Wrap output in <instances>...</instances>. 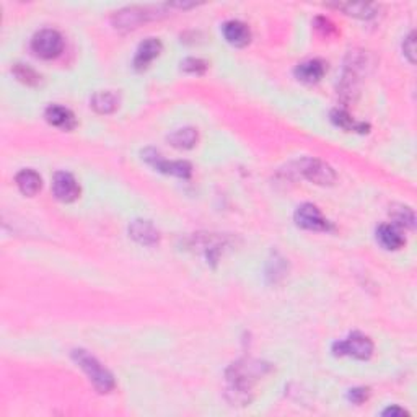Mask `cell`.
Returning a JSON list of instances; mask_svg holds the SVG:
<instances>
[{
  "instance_id": "1",
  "label": "cell",
  "mask_w": 417,
  "mask_h": 417,
  "mask_svg": "<svg viewBox=\"0 0 417 417\" xmlns=\"http://www.w3.org/2000/svg\"><path fill=\"white\" fill-rule=\"evenodd\" d=\"M266 368V363L254 362V360H241L231 365L227 370V382H229V391L235 395V401H250L248 395L251 393V386Z\"/></svg>"
},
{
  "instance_id": "2",
  "label": "cell",
  "mask_w": 417,
  "mask_h": 417,
  "mask_svg": "<svg viewBox=\"0 0 417 417\" xmlns=\"http://www.w3.org/2000/svg\"><path fill=\"white\" fill-rule=\"evenodd\" d=\"M72 359L82 370L87 373L90 382L97 388L99 393H110L115 388V378L101 363L98 362L93 355H90L87 350L77 349L72 352Z\"/></svg>"
},
{
  "instance_id": "3",
  "label": "cell",
  "mask_w": 417,
  "mask_h": 417,
  "mask_svg": "<svg viewBox=\"0 0 417 417\" xmlns=\"http://www.w3.org/2000/svg\"><path fill=\"white\" fill-rule=\"evenodd\" d=\"M368 60L367 54H363V51H350L345 60L343 82H341V97L350 101L352 95L357 93V85L360 82V77L365 75V69H367Z\"/></svg>"
},
{
  "instance_id": "4",
  "label": "cell",
  "mask_w": 417,
  "mask_h": 417,
  "mask_svg": "<svg viewBox=\"0 0 417 417\" xmlns=\"http://www.w3.org/2000/svg\"><path fill=\"white\" fill-rule=\"evenodd\" d=\"M160 13H156V8H150V7H127L122 8V10L116 12L113 15L111 22L115 25L116 30L121 31H131L139 28L142 23L149 22V20H155L158 18Z\"/></svg>"
},
{
  "instance_id": "5",
  "label": "cell",
  "mask_w": 417,
  "mask_h": 417,
  "mask_svg": "<svg viewBox=\"0 0 417 417\" xmlns=\"http://www.w3.org/2000/svg\"><path fill=\"white\" fill-rule=\"evenodd\" d=\"M333 352L334 355H339V357L341 355H349V357L359 360H367L370 359L373 354V343L367 336L360 333H352L348 339L334 343Z\"/></svg>"
},
{
  "instance_id": "6",
  "label": "cell",
  "mask_w": 417,
  "mask_h": 417,
  "mask_svg": "<svg viewBox=\"0 0 417 417\" xmlns=\"http://www.w3.org/2000/svg\"><path fill=\"white\" fill-rule=\"evenodd\" d=\"M31 49L38 58L54 59L64 49V40L56 30H41L31 40Z\"/></svg>"
},
{
  "instance_id": "7",
  "label": "cell",
  "mask_w": 417,
  "mask_h": 417,
  "mask_svg": "<svg viewBox=\"0 0 417 417\" xmlns=\"http://www.w3.org/2000/svg\"><path fill=\"white\" fill-rule=\"evenodd\" d=\"M297 173L302 174L308 181L320 184V186H329L336 181L334 170L325 162L316 158H305L297 163Z\"/></svg>"
},
{
  "instance_id": "8",
  "label": "cell",
  "mask_w": 417,
  "mask_h": 417,
  "mask_svg": "<svg viewBox=\"0 0 417 417\" xmlns=\"http://www.w3.org/2000/svg\"><path fill=\"white\" fill-rule=\"evenodd\" d=\"M142 156H144L145 162H149L152 167L162 173L173 174V177H178V178H189L193 173L191 165L188 162H183V160H178V162H168V160L162 158V155L154 149H147L145 152H142Z\"/></svg>"
},
{
  "instance_id": "9",
  "label": "cell",
  "mask_w": 417,
  "mask_h": 417,
  "mask_svg": "<svg viewBox=\"0 0 417 417\" xmlns=\"http://www.w3.org/2000/svg\"><path fill=\"white\" fill-rule=\"evenodd\" d=\"M295 224L300 229L311 230V231H328L333 229L328 220L325 219V215L321 214V211L313 204H303L295 211Z\"/></svg>"
},
{
  "instance_id": "10",
  "label": "cell",
  "mask_w": 417,
  "mask_h": 417,
  "mask_svg": "<svg viewBox=\"0 0 417 417\" xmlns=\"http://www.w3.org/2000/svg\"><path fill=\"white\" fill-rule=\"evenodd\" d=\"M52 193L60 202H74L80 196V186L70 173L58 172L52 179Z\"/></svg>"
},
{
  "instance_id": "11",
  "label": "cell",
  "mask_w": 417,
  "mask_h": 417,
  "mask_svg": "<svg viewBox=\"0 0 417 417\" xmlns=\"http://www.w3.org/2000/svg\"><path fill=\"white\" fill-rule=\"evenodd\" d=\"M163 46L162 41L156 40V38H147L144 42H140V46L137 47L136 58H134V67L137 70H144L154 63L162 52Z\"/></svg>"
},
{
  "instance_id": "12",
  "label": "cell",
  "mask_w": 417,
  "mask_h": 417,
  "mask_svg": "<svg viewBox=\"0 0 417 417\" xmlns=\"http://www.w3.org/2000/svg\"><path fill=\"white\" fill-rule=\"evenodd\" d=\"M46 121L49 122L51 126L59 127L63 131H72L75 126H77V120H75V115L69 108L60 106V104H51L47 106V110L44 113Z\"/></svg>"
},
{
  "instance_id": "13",
  "label": "cell",
  "mask_w": 417,
  "mask_h": 417,
  "mask_svg": "<svg viewBox=\"0 0 417 417\" xmlns=\"http://www.w3.org/2000/svg\"><path fill=\"white\" fill-rule=\"evenodd\" d=\"M222 33H224L227 42H230V44L235 47H243L248 44L251 40V31L248 25L240 20H230L224 23Z\"/></svg>"
},
{
  "instance_id": "14",
  "label": "cell",
  "mask_w": 417,
  "mask_h": 417,
  "mask_svg": "<svg viewBox=\"0 0 417 417\" xmlns=\"http://www.w3.org/2000/svg\"><path fill=\"white\" fill-rule=\"evenodd\" d=\"M326 74V64L320 59L305 60L295 67V77L303 83H318Z\"/></svg>"
},
{
  "instance_id": "15",
  "label": "cell",
  "mask_w": 417,
  "mask_h": 417,
  "mask_svg": "<svg viewBox=\"0 0 417 417\" xmlns=\"http://www.w3.org/2000/svg\"><path fill=\"white\" fill-rule=\"evenodd\" d=\"M131 238H134L139 245L144 246H154L158 243L160 235L158 230L155 229L150 222L147 220H134L129 227Z\"/></svg>"
},
{
  "instance_id": "16",
  "label": "cell",
  "mask_w": 417,
  "mask_h": 417,
  "mask_svg": "<svg viewBox=\"0 0 417 417\" xmlns=\"http://www.w3.org/2000/svg\"><path fill=\"white\" fill-rule=\"evenodd\" d=\"M377 240L385 250L396 251L406 243L404 236H402L400 227L395 224H383L377 230Z\"/></svg>"
},
{
  "instance_id": "17",
  "label": "cell",
  "mask_w": 417,
  "mask_h": 417,
  "mask_svg": "<svg viewBox=\"0 0 417 417\" xmlns=\"http://www.w3.org/2000/svg\"><path fill=\"white\" fill-rule=\"evenodd\" d=\"M90 104L99 115H111L120 108V97L113 92H98L90 99Z\"/></svg>"
},
{
  "instance_id": "18",
  "label": "cell",
  "mask_w": 417,
  "mask_h": 417,
  "mask_svg": "<svg viewBox=\"0 0 417 417\" xmlns=\"http://www.w3.org/2000/svg\"><path fill=\"white\" fill-rule=\"evenodd\" d=\"M17 186L25 196H35L41 189V177L35 170H22L15 178Z\"/></svg>"
},
{
  "instance_id": "19",
  "label": "cell",
  "mask_w": 417,
  "mask_h": 417,
  "mask_svg": "<svg viewBox=\"0 0 417 417\" xmlns=\"http://www.w3.org/2000/svg\"><path fill=\"white\" fill-rule=\"evenodd\" d=\"M331 121H333L338 127H341V129L348 132H360V134L368 132V124L354 121V117L350 116L349 113H345L344 110H334L331 113Z\"/></svg>"
},
{
  "instance_id": "20",
  "label": "cell",
  "mask_w": 417,
  "mask_h": 417,
  "mask_svg": "<svg viewBox=\"0 0 417 417\" xmlns=\"http://www.w3.org/2000/svg\"><path fill=\"white\" fill-rule=\"evenodd\" d=\"M333 7L339 8V10H343L350 17L362 18V20L373 18L377 15V10H378V7L373 6V3H336Z\"/></svg>"
},
{
  "instance_id": "21",
  "label": "cell",
  "mask_w": 417,
  "mask_h": 417,
  "mask_svg": "<svg viewBox=\"0 0 417 417\" xmlns=\"http://www.w3.org/2000/svg\"><path fill=\"white\" fill-rule=\"evenodd\" d=\"M197 131L194 127H184L170 134L168 142L177 149H193L197 144Z\"/></svg>"
},
{
  "instance_id": "22",
  "label": "cell",
  "mask_w": 417,
  "mask_h": 417,
  "mask_svg": "<svg viewBox=\"0 0 417 417\" xmlns=\"http://www.w3.org/2000/svg\"><path fill=\"white\" fill-rule=\"evenodd\" d=\"M12 72L18 80H20L22 83L30 85V87H36V85H40V82H41V77L36 74V70H33L30 67V65L15 64L13 65Z\"/></svg>"
},
{
  "instance_id": "23",
  "label": "cell",
  "mask_w": 417,
  "mask_h": 417,
  "mask_svg": "<svg viewBox=\"0 0 417 417\" xmlns=\"http://www.w3.org/2000/svg\"><path fill=\"white\" fill-rule=\"evenodd\" d=\"M391 217L395 220V225L400 229H414L416 225V217L412 208L409 207H398L391 211Z\"/></svg>"
},
{
  "instance_id": "24",
  "label": "cell",
  "mask_w": 417,
  "mask_h": 417,
  "mask_svg": "<svg viewBox=\"0 0 417 417\" xmlns=\"http://www.w3.org/2000/svg\"><path fill=\"white\" fill-rule=\"evenodd\" d=\"M207 69V63L202 59H196V58H188L181 63V70L189 74H202L206 72Z\"/></svg>"
},
{
  "instance_id": "25",
  "label": "cell",
  "mask_w": 417,
  "mask_h": 417,
  "mask_svg": "<svg viewBox=\"0 0 417 417\" xmlns=\"http://www.w3.org/2000/svg\"><path fill=\"white\" fill-rule=\"evenodd\" d=\"M286 259H281V258H276L274 259V263L271 261L269 263V269H268V277L271 279L272 282H277L279 279L286 276Z\"/></svg>"
},
{
  "instance_id": "26",
  "label": "cell",
  "mask_w": 417,
  "mask_h": 417,
  "mask_svg": "<svg viewBox=\"0 0 417 417\" xmlns=\"http://www.w3.org/2000/svg\"><path fill=\"white\" fill-rule=\"evenodd\" d=\"M402 51H404V56L409 60L411 64L416 63V35L414 31L409 33V36L406 38L404 42H402Z\"/></svg>"
},
{
  "instance_id": "27",
  "label": "cell",
  "mask_w": 417,
  "mask_h": 417,
  "mask_svg": "<svg viewBox=\"0 0 417 417\" xmlns=\"http://www.w3.org/2000/svg\"><path fill=\"white\" fill-rule=\"evenodd\" d=\"M368 398V390L367 388H354L349 393V400L355 402V404H362V402Z\"/></svg>"
},
{
  "instance_id": "28",
  "label": "cell",
  "mask_w": 417,
  "mask_h": 417,
  "mask_svg": "<svg viewBox=\"0 0 417 417\" xmlns=\"http://www.w3.org/2000/svg\"><path fill=\"white\" fill-rule=\"evenodd\" d=\"M406 414L407 412L398 406H391V407H388V409L383 411V416H406Z\"/></svg>"
}]
</instances>
